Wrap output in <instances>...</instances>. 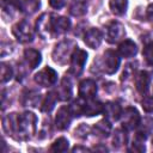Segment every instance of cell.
Returning a JSON list of instances; mask_svg holds the SVG:
<instances>
[{
	"label": "cell",
	"instance_id": "obj_16",
	"mask_svg": "<svg viewBox=\"0 0 153 153\" xmlns=\"http://www.w3.org/2000/svg\"><path fill=\"white\" fill-rule=\"evenodd\" d=\"M100 112H103V105L98 100H94L93 98L84 100V115L94 116Z\"/></svg>",
	"mask_w": 153,
	"mask_h": 153
},
{
	"label": "cell",
	"instance_id": "obj_12",
	"mask_svg": "<svg viewBox=\"0 0 153 153\" xmlns=\"http://www.w3.org/2000/svg\"><path fill=\"white\" fill-rule=\"evenodd\" d=\"M102 39H103V35L100 32V30L98 29H88L85 35H84V42L87 47L92 48V49H97L100 43H102Z\"/></svg>",
	"mask_w": 153,
	"mask_h": 153
},
{
	"label": "cell",
	"instance_id": "obj_6",
	"mask_svg": "<svg viewBox=\"0 0 153 153\" xmlns=\"http://www.w3.org/2000/svg\"><path fill=\"white\" fill-rule=\"evenodd\" d=\"M75 47H73V43L71 41H63L60 44H57L53 53V59L55 62L63 63L67 56H72V53L74 51Z\"/></svg>",
	"mask_w": 153,
	"mask_h": 153
},
{
	"label": "cell",
	"instance_id": "obj_3",
	"mask_svg": "<svg viewBox=\"0 0 153 153\" xmlns=\"http://www.w3.org/2000/svg\"><path fill=\"white\" fill-rule=\"evenodd\" d=\"M12 32L14 35V37L22 42V43H26V42H31L33 38V30L31 27V25L26 22V20H20L18 22L13 29Z\"/></svg>",
	"mask_w": 153,
	"mask_h": 153
},
{
	"label": "cell",
	"instance_id": "obj_2",
	"mask_svg": "<svg viewBox=\"0 0 153 153\" xmlns=\"http://www.w3.org/2000/svg\"><path fill=\"white\" fill-rule=\"evenodd\" d=\"M87 60V53L80 48H75L74 51L72 53L71 56V67H69V72L74 75H79L86 63Z\"/></svg>",
	"mask_w": 153,
	"mask_h": 153
},
{
	"label": "cell",
	"instance_id": "obj_22",
	"mask_svg": "<svg viewBox=\"0 0 153 153\" xmlns=\"http://www.w3.org/2000/svg\"><path fill=\"white\" fill-rule=\"evenodd\" d=\"M110 10L116 16H122L126 13L127 7H128V1L127 0H110L109 2Z\"/></svg>",
	"mask_w": 153,
	"mask_h": 153
},
{
	"label": "cell",
	"instance_id": "obj_25",
	"mask_svg": "<svg viewBox=\"0 0 153 153\" xmlns=\"http://www.w3.org/2000/svg\"><path fill=\"white\" fill-rule=\"evenodd\" d=\"M68 146H69V142H68L67 139L59 137L53 142V145L50 147V151L51 152H66L68 149Z\"/></svg>",
	"mask_w": 153,
	"mask_h": 153
},
{
	"label": "cell",
	"instance_id": "obj_13",
	"mask_svg": "<svg viewBox=\"0 0 153 153\" xmlns=\"http://www.w3.org/2000/svg\"><path fill=\"white\" fill-rule=\"evenodd\" d=\"M149 84H151V74L146 71H141L136 74L135 76V85H136V90L145 94L147 93L148 88H149Z\"/></svg>",
	"mask_w": 153,
	"mask_h": 153
},
{
	"label": "cell",
	"instance_id": "obj_31",
	"mask_svg": "<svg viewBox=\"0 0 153 153\" xmlns=\"http://www.w3.org/2000/svg\"><path fill=\"white\" fill-rule=\"evenodd\" d=\"M146 16H147V19L149 20V23L153 25V4H151V5L147 7Z\"/></svg>",
	"mask_w": 153,
	"mask_h": 153
},
{
	"label": "cell",
	"instance_id": "obj_26",
	"mask_svg": "<svg viewBox=\"0 0 153 153\" xmlns=\"http://www.w3.org/2000/svg\"><path fill=\"white\" fill-rule=\"evenodd\" d=\"M13 75V71H12V67L8 65V63H5L2 62L1 63V67H0V76H1V82H6L8 81Z\"/></svg>",
	"mask_w": 153,
	"mask_h": 153
},
{
	"label": "cell",
	"instance_id": "obj_27",
	"mask_svg": "<svg viewBox=\"0 0 153 153\" xmlns=\"http://www.w3.org/2000/svg\"><path fill=\"white\" fill-rule=\"evenodd\" d=\"M112 142H114V146L116 147H120L122 146L123 143L127 142V135H126V130L123 129H117L114 134V139H112Z\"/></svg>",
	"mask_w": 153,
	"mask_h": 153
},
{
	"label": "cell",
	"instance_id": "obj_17",
	"mask_svg": "<svg viewBox=\"0 0 153 153\" xmlns=\"http://www.w3.org/2000/svg\"><path fill=\"white\" fill-rule=\"evenodd\" d=\"M36 30L42 37H48L51 33V26H50V16L43 14L36 24Z\"/></svg>",
	"mask_w": 153,
	"mask_h": 153
},
{
	"label": "cell",
	"instance_id": "obj_7",
	"mask_svg": "<svg viewBox=\"0 0 153 153\" xmlns=\"http://www.w3.org/2000/svg\"><path fill=\"white\" fill-rule=\"evenodd\" d=\"M126 30L120 22H111L106 26V41L109 43H118L124 38Z\"/></svg>",
	"mask_w": 153,
	"mask_h": 153
},
{
	"label": "cell",
	"instance_id": "obj_30",
	"mask_svg": "<svg viewBox=\"0 0 153 153\" xmlns=\"http://www.w3.org/2000/svg\"><path fill=\"white\" fill-rule=\"evenodd\" d=\"M49 4L53 8H56V10H60L65 6L66 4V0H49Z\"/></svg>",
	"mask_w": 153,
	"mask_h": 153
},
{
	"label": "cell",
	"instance_id": "obj_23",
	"mask_svg": "<svg viewBox=\"0 0 153 153\" xmlns=\"http://www.w3.org/2000/svg\"><path fill=\"white\" fill-rule=\"evenodd\" d=\"M56 100H57V93H55V92L47 93L42 102V111H44V112L51 111L56 104Z\"/></svg>",
	"mask_w": 153,
	"mask_h": 153
},
{
	"label": "cell",
	"instance_id": "obj_20",
	"mask_svg": "<svg viewBox=\"0 0 153 153\" xmlns=\"http://www.w3.org/2000/svg\"><path fill=\"white\" fill-rule=\"evenodd\" d=\"M57 96L62 100H68L72 97V82L67 76L62 79L61 85L57 91Z\"/></svg>",
	"mask_w": 153,
	"mask_h": 153
},
{
	"label": "cell",
	"instance_id": "obj_9",
	"mask_svg": "<svg viewBox=\"0 0 153 153\" xmlns=\"http://www.w3.org/2000/svg\"><path fill=\"white\" fill-rule=\"evenodd\" d=\"M72 117H73V115L71 112L69 106H67V105L61 106L57 110V114H56V117H55V126H56V128L60 129V130L67 129L69 127V124H71Z\"/></svg>",
	"mask_w": 153,
	"mask_h": 153
},
{
	"label": "cell",
	"instance_id": "obj_4",
	"mask_svg": "<svg viewBox=\"0 0 153 153\" xmlns=\"http://www.w3.org/2000/svg\"><path fill=\"white\" fill-rule=\"evenodd\" d=\"M56 80H57V73L51 67H45L35 74V81L43 87L53 86L56 82Z\"/></svg>",
	"mask_w": 153,
	"mask_h": 153
},
{
	"label": "cell",
	"instance_id": "obj_11",
	"mask_svg": "<svg viewBox=\"0 0 153 153\" xmlns=\"http://www.w3.org/2000/svg\"><path fill=\"white\" fill-rule=\"evenodd\" d=\"M50 26H51V32H54L55 35H61L69 30L71 22L66 17L50 16Z\"/></svg>",
	"mask_w": 153,
	"mask_h": 153
},
{
	"label": "cell",
	"instance_id": "obj_18",
	"mask_svg": "<svg viewBox=\"0 0 153 153\" xmlns=\"http://www.w3.org/2000/svg\"><path fill=\"white\" fill-rule=\"evenodd\" d=\"M24 60H25L26 65L30 67V69H35L41 63L42 59H41L39 51H37L35 49H26L24 51Z\"/></svg>",
	"mask_w": 153,
	"mask_h": 153
},
{
	"label": "cell",
	"instance_id": "obj_19",
	"mask_svg": "<svg viewBox=\"0 0 153 153\" xmlns=\"http://www.w3.org/2000/svg\"><path fill=\"white\" fill-rule=\"evenodd\" d=\"M87 11V0H71L69 13L74 17H80Z\"/></svg>",
	"mask_w": 153,
	"mask_h": 153
},
{
	"label": "cell",
	"instance_id": "obj_15",
	"mask_svg": "<svg viewBox=\"0 0 153 153\" xmlns=\"http://www.w3.org/2000/svg\"><path fill=\"white\" fill-rule=\"evenodd\" d=\"M118 53L123 57H133L137 53L136 44L131 39H123L118 45Z\"/></svg>",
	"mask_w": 153,
	"mask_h": 153
},
{
	"label": "cell",
	"instance_id": "obj_28",
	"mask_svg": "<svg viewBox=\"0 0 153 153\" xmlns=\"http://www.w3.org/2000/svg\"><path fill=\"white\" fill-rule=\"evenodd\" d=\"M143 56L148 65L153 66V42H149L143 48Z\"/></svg>",
	"mask_w": 153,
	"mask_h": 153
},
{
	"label": "cell",
	"instance_id": "obj_14",
	"mask_svg": "<svg viewBox=\"0 0 153 153\" xmlns=\"http://www.w3.org/2000/svg\"><path fill=\"white\" fill-rule=\"evenodd\" d=\"M103 114L105 116L106 120L109 121H117L121 117L122 114V109L117 103L110 102L103 105Z\"/></svg>",
	"mask_w": 153,
	"mask_h": 153
},
{
	"label": "cell",
	"instance_id": "obj_8",
	"mask_svg": "<svg viewBox=\"0 0 153 153\" xmlns=\"http://www.w3.org/2000/svg\"><path fill=\"white\" fill-rule=\"evenodd\" d=\"M103 71L108 74H114L120 67V57L114 50H106L103 55Z\"/></svg>",
	"mask_w": 153,
	"mask_h": 153
},
{
	"label": "cell",
	"instance_id": "obj_5",
	"mask_svg": "<svg viewBox=\"0 0 153 153\" xmlns=\"http://www.w3.org/2000/svg\"><path fill=\"white\" fill-rule=\"evenodd\" d=\"M120 118H121L122 126L126 130L134 129L140 123V115L135 108H127L124 111H122Z\"/></svg>",
	"mask_w": 153,
	"mask_h": 153
},
{
	"label": "cell",
	"instance_id": "obj_21",
	"mask_svg": "<svg viewBox=\"0 0 153 153\" xmlns=\"http://www.w3.org/2000/svg\"><path fill=\"white\" fill-rule=\"evenodd\" d=\"M39 7L38 0H20L19 1V10L25 14L35 13Z\"/></svg>",
	"mask_w": 153,
	"mask_h": 153
},
{
	"label": "cell",
	"instance_id": "obj_24",
	"mask_svg": "<svg viewBox=\"0 0 153 153\" xmlns=\"http://www.w3.org/2000/svg\"><path fill=\"white\" fill-rule=\"evenodd\" d=\"M94 130L96 133H98L99 135L102 136H108L111 131V124L109 122V120H103V121H99L96 126H94Z\"/></svg>",
	"mask_w": 153,
	"mask_h": 153
},
{
	"label": "cell",
	"instance_id": "obj_1",
	"mask_svg": "<svg viewBox=\"0 0 153 153\" xmlns=\"http://www.w3.org/2000/svg\"><path fill=\"white\" fill-rule=\"evenodd\" d=\"M37 118L32 112H24L22 115H18V123H17V133L22 139L30 137L36 129Z\"/></svg>",
	"mask_w": 153,
	"mask_h": 153
},
{
	"label": "cell",
	"instance_id": "obj_32",
	"mask_svg": "<svg viewBox=\"0 0 153 153\" xmlns=\"http://www.w3.org/2000/svg\"><path fill=\"white\" fill-rule=\"evenodd\" d=\"M78 151H88V149L84 148V147H74L73 148V152H78Z\"/></svg>",
	"mask_w": 153,
	"mask_h": 153
},
{
	"label": "cell",
	"instance_id": "obj_29",
	"mask_svg": "<svg viewBox=\"0 0 153 153\" xmlns=\"http://www.w3.org/2000/svg\"><path fill=\"white\" fill-rule=\"evenodd\" d=\"M142 108L147 112H153V96L146 97L142 102Z\"/></svg>",
	"mask_w": 153,
	"mask_h": 153
},
{
	"label": "cell",
	"instance_id": "obj_10",
	"mask_svg": "<svg viewBox=\"0 0 153 153\" xmlns=\"http://www.w3.org/2000/svg\"><path fill=\"white\" fill-rule=\"evenodd\" d=\"M97 93V84L92 79H85L79 84V96L82 100L94 98Z\"/></svg>",
	"mask_w": 153,
	"mask_h": 153
}]
</instances>
